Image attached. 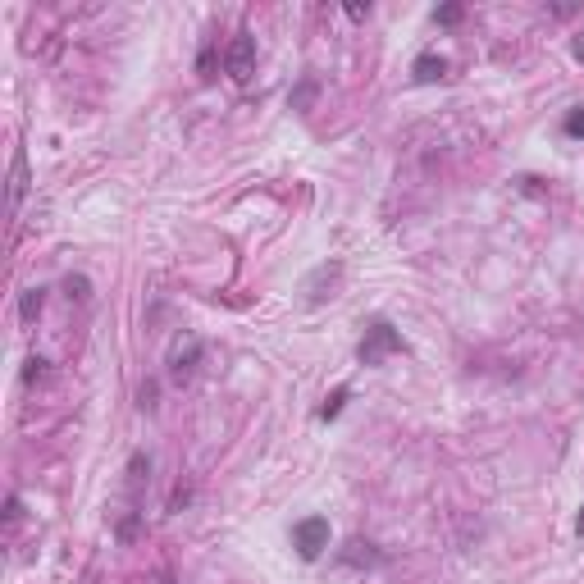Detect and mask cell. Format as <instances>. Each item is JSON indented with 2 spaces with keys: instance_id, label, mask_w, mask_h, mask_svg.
<instances>
[{
  "instance_id": "cell-5",
  "label": "cell",
  "mask_w": 584,
  "mask_h": 584,
  "mask_svg": "<svg viewBox=\"0 0 584 584\" xmlns=\"http://www.w3.org/2000/svg\"><path fill=\"white\" fill-rule=\"evenodd\" d=\"M23 192H28V160H23V151H14V165H10V196H14V205H23Z\"/></svg>"
},
{
  "instance_id": "cell-11",
  "label": "cell",
  "mask_w": 584,
  "mask_h": 584,
  "mask_svg": "<svg viewBox=\"0 0 584 584\" xmlns=\"http://www.w3.org/2000/svg\"><path fill=\"white\" fill-rule=\"evenodd\" d=\"M41 365H46V360H37V356H32V360H28V370H23V375H28V379H41V375H46V370H41Z\"/></svg>"
},
{
  "instance_id": "cell-6",
  "label": "cell",
  "mask_w": 584,
  "mask_h": 584,
  "mask_svg": "<svg viewBox=\"0 0 584 584\" xmlns=\"http://www.w3.org/2000/svg\"><path fill=\"white\" fill-rule=\"evenodd\" d=\"M196 356H201V342H192V347H187V356H183V351L174 356V379H178V384L196 370Z\"/></svg>"
},
{
  "instance_id": "cell-10",
  "label": "cell",
  "mask_w": 584,
  "mask_h": 584,
  "mask_svg": "<svg viewBox=\"0 0 584 584\" xmlns=\"http://www.w3.org/2000/svg\"><path fill=\"white\" fill-rule=\"evenodd\" d=\"M433 19H438V23H457V19H461V5H443Z\"/></svg>"
},
{
  "instance_id": "cell-9",
  "label": "cell",
  "mask_w": 584,
  "mask_h": 584,
  "mask_svg": "<svg viewBox=\"0 0 584 584\" xmlns=\"http://www.w3.org/2000/svg\"><path fill=\"white\" fill-rule=\"evenodd\" d=\"M566 132H570V137H584V105L566 114Z\"/></svg>"
},
{
  "instance_id": "cell-7",
  "label": "cell",
  "mask_w": 584,
  "mask_h": 584,
  "mask_svg": "<svg viewBox=\"0 0 584 584\" xmlns=\"http://www.w3.org/2000/svg\"><path fill=\"white\" fill-rule=\"evenodd\" d=\"M342 402H347V388H333V397H324V406H320V420H333L342 411Z\"/></svg>"
},
{
  "instance_id": "cell-4",
  "label": "cell",
  "mask_w": 584,
  "mask_h": 584,
  "mask_svg": "<svg viewBox=\"0 0 584 584\" xmlns=\"http://www.w3.org/2000/svg\"><path fill=\"white\" fill-rule=\"evenodd\" d=\"M411 73H415V83H433V78H443V73H448V59L443 55H420L411 64Z\"/></svg>"
},
{
  "instance_id": "cell-2",
  "label": "cell",
  "mask_w": 584,
  "mask_h": 584,
  "mask_svg": "<svg viewBox=\"0 0 584 584\" xmlns=\"http://www.w3.org/2000/svg\"><path fill=\"white\" fill-rule=\"evenodd\" d=\"M292 548L302 552V561H315L324 548H329V521L324 516H306L292 525Z\"/></svg>"
},
{
  "instance_id": "cell-13",
  "label": "cell",
  "mask_w": 584,
  "mask_h": 584,
  "mask_svg": "<svg viewBox=\"0 0 584 584\" xmlns=\"http://www.w3.org/2000/svg\"><path fill=\"white\" fill-rule=\"evenodd\" d=\"M579 534H584V506H579Z\"/></svg>"
},
{
  "instance_id": "cell-12",
  "label": "cell",
  "mask_w": 584,
  "mask_h": 584,
  "mask_svg": "<svg viewBox=\"0 0 584 584\" xmlns=\"http://www.w3.org/2000/svg\"><path fill=\"white\" fill-rule=\"evenodd\" d=\"M570 50H575V59H579V64H584V28H579V32H575V41H570Z\"/></svg>"
},
{
  "instance_id": "cell-1",
  "label": "cell",
  "mask_w": 584,
  "mask_h": 584,
  "mask_svg": "<svg viewBox=\"0 0 584 584\" xmlns=\"http://www.w3.org/2000/svg\"><path fill=\"white\" fill-rule=\"evenodd\" d=\"M393 351H402V333L388 324V320H370L356 342V360L360 365H384Z\"/></svg>"
},
{
  "instance_id": "cell-8",
  "label": "cell",
  "mask_w": 584,
  "mask_h": 584,
  "mask_svg": "<svg viewBox=\"0 0 584 584\" xmlns=\"http://www.w3.org/2000/svg\"><path fill=\"white\" fill-rule=\"evenodd\" d=\"M32 315H41V287H32L23 297V320H32Z\"/></svg>"
},
{
  "instance_id": "cell-3",
  "label": "cell",
  "mask_w": 584,
  "mask_h": 584,
  "mask_svg": "<svg viewBox=\"0 0 584 584\" xmlns=\"http://www.w3.org/2000/svg\"><path fill=\"white\" fill-rule=\"evenodd\" d=\"M224 68H229V78H233V83H247L251 73H256V37H251L247 28L229 41V50H224Z\"/></svg>"
}]
</instances>
